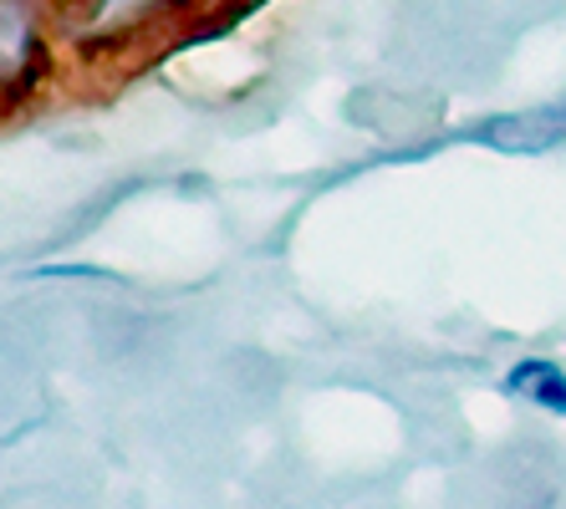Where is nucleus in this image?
I'll return each instance as SVG.
<instances>
[{"label":"nucleus","mask_w":566,"mask_h":509,"mask_svg":"<svg viewBox=\"0 0 566 509\" xmlns=\"http://www.w3.org/2000/svg\"><path fill=\"white\" fill-rule=\"evenodd\" d=\"M485 138L495 148H526V153H541V148H556L566 138V103L556 107H536V113H521V118H501L490 123Z\"/></svg>","instance_id":"f257e3e1"},{"label":"nucleus","mask_w":566,"mask_h":509,"mask_svg":"<svg viewBox=\"0 0 566 509\" xmlns=\"http://www.w3.org/2000/svg\"><path fill=\"white\" fill-rule=\"evenodd\" d=\"M505 392L536 403L541 413L552 418H566V367L562 362H546V357H526L505 372Z\"/></svg>","instance_id":"f03ea898"}]
</instances>
